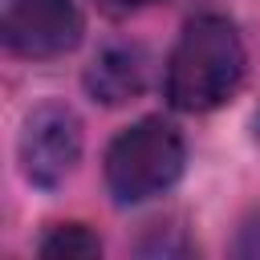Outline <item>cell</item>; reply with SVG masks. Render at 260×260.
<instances>
[{"label":"cell","instance_id":"obj_1","mask_svg":"<svg viewBox=\"0 0 260 260\" xmlns=\"http://www.w3.org/2000/svg\"><path fill=\"white\" fill-rule=\"evenodd\" d=\"M244 41L219 12H199L183 24L167 61V102L183 114L223 106L244 81Z\"/></svg>","mask_w":260,"mask_h":260},{"label":"cell","instance_id":"obj_2","mask_svg":"<svg viewBox=\"0 0 260 260\" xmlns=\"http://www.w3.org/2000/svg\"><path fill=\"white\" fill-rule=\"evenodd\" d=\"M183 162V134L162 118H142L106 146V187L118 203H146L175 187Z\"/></svg>","mask_w":260,"mask_h":260},{"label":"cell","instance_id":"obj_3","mask_svg":"<svg viewBox=\"0 0 260 260\" xmlns=\"http://www.w3.org/2000/svg\"><path fill=\"white\" fill-rule=\"evenodd\" d=\"M81 118L73 114V106L65 102H41L28 110L24 126H20V142H16V154H20V171L32 187H61L77 158H81Z\"/></svg>","mask_w":260,"mask_h":260},{"label":"cell","instance_id":"obj_4","mask_svg":"<svg viewBox=\"0 0 260 260\" xmlns=\"http://www.w3.org/2000/svg\"><path fill=\"white\" fill-rule=\"evenodd\" d=\"M85 32V16L77 0H4L0 37L8 53L45 61L69 53Z\"/></svg>","mask_w":260,"mask_h":260},{"label":"cell","instance_id":"obj_5","mask_svg":"<svg viewBox=\"0 0 260 260\" xmlns=\"http://www.w3.org/2000/svg\"><path fill=\"white\" fill-rule=\"evenodd\" d=\"M146 77H150V57L142 45H106L89 69H85V89L93 102L102 106H122V102H134L142 89H146Z\"/></svg>","mask_w":260,"mask_h":260},{"label":"cell","instance_id":"obj_6","mask_svg":"<svg viewBox=\"0 0 260 260\" xmlns=\"http://www.w3.org/2000/svg\"><path fill=\"white\" fill-rule=\"evenodd\" d=\"M98 252H102V240L85 223H61V228H53L41 240V256H65V260H73V256H98Z\"/></svg>","mask_w":260,"mask_h":260},{"label":"cell","instance_id":"obj_7","mask_svg":"<svg viewBox=\"0 0 260 260\" xmlns=\"http://www.w3.org/2000/svg\"><path fill=\"white\" fill-rule=\"evenodd\" d=\"M106 12H114V16H130V12H142V8H150V4H158V0H98Z\"/></svg>","mask_w":260,"mask_h":260}]
</instances>
